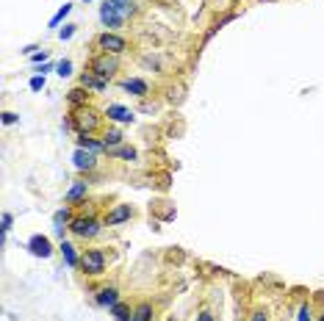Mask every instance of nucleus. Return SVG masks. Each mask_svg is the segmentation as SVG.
<instances>
[{"label": "nucleus", "mask_w": 324, "mask_h": 321, "mask_svg": "<svg viewBox=\"0 0 324 321\" xmlns=\"http://www.w3.org/2000/svg\"><path fill=\"white\" fill-rule=\"evenodd\" d=\"M136 11L133 3H122V0H106L100 6V23L106 28H122V23Z\"/></svg>", "instance_id": "nucleus-1"}, {"label": "nucleus", "mask_w": 324, "mask_h": 321, "mask_svg": "<svg viewBox=\"0 0 324 321\" xmlns=\"http://www.w3.org/2000/svg\"><path fill=\"white\" fill-rule=\"evenodd\" d=\"M103 125V114L97 111V108H92V105H80V108H75L72 111V127L80 133H94L97 127Z\"/></svg>", "instance_id": "nucleus-2"}, {"label": "nucleus", "mask_w": 324, "mask_h": 321, "mask_svg": "<svg viewBox=\"0 0 324 321\" xmlns=\"http://www.w3.org/2000/svg\"><path fill=\"white\" fill-rule=\"evenodd\" d=\"M89 72L100 75L103 80H111L116 72H119V58L111 56V53H100V56L92 58V64H89Z\"/></svg>", "instance_id": "nucleus-3"}, {"label": "nucleus", "mask_w": 324, "mask_h": 321, "mask_svg": "<svg viewBox=\"0 0 324 321\" xmlns=\"http://www.w3.org/2000/svg\"><path fill=\"white\" fill-rule=\"evenodd\" d=\"M103 224H106V222H97L94 216H75V219L70 222V233L86 241V238H94L100 233Z\"/></svg>", "instance_id": "nucleus-4"}, {"label": "nucleus", "mask_w": 324, "mask_h": 321, "mask_svg": "<svg viewBox=\"0 0 324 321\" xmlns=\"http://www.w3.org/2000/svg\"><path fill=\"white\" fill-rule=\"evenodd\" d=\"M80 269L86 277H100L106 271V252L103 249H86L80 255Z\"/></svg>", "instance_id": "nucleus-5"}, {"label": "nucleus", "mask_w": 324, "mask_h": 321, "mask_svg": "<svg viewBox=\"0 0 324 321\" xmlns=\"http://www.w3.org/2000/svg\"><path fill=\"white\" fill-rule=\"evenodd\" d=\"M97 47H100L103 53L119 56V53H125V50H128V39H125V36H119V33L106 31V33H100V36H97Z\"/></svg>", "instance_id": "nucleus-6"}, {"label": "nucleus", "mask_w": 324, "mask_h": 321, "mask_svg": "<svg viewBox=\"0 0 324 321\" xmlns=\"http://www.w3.org/2000/svg\"><path fill=\"white\" fill-rule=\"evenodd\" d=\"M28 252H31L33 258H50V255H53V244H50V238L42 236V233L31 236V238H28Z\"/></svg>", "instance_id": "nucleus-7"}, {"label": "nucleus", "mask_w": 324, "mask_h": 321, "mask_svg": "<svg viewBox=\"0 0 324 321\" xmlns=\"http://www.w3.org/2000/svg\"><path fill=\"white\" fill-rule=\"evenodd\" d=\"M130 219H133V208H130V205H125V202H119V205H114V208L108 210L103 222H106L108 227H116V224L130 222Z\"/></svg>", "instance_id": "nucleus-8"}, {"label": "nucleus", "mask_w": 324, "mask_h": 321, "mask_svg": "<svg viewBox=\"0 0 324 321\" xmlns=\"http://www.w3.org/2000/svg\"><path fill=\"white\" fill-rule=\"evenodd\" d=\"M94 155H97V153L78 147V149L72 153V163H75V169H78V172H92V169L97 166V158H94Z\"/></svg>", "instance_id": "nucleus-9"}, {"label": "nucleus", "mask_w": 324, "mask_h": 321, "mask_svg": "<svg viewBox=\"0 0 324 321\" xmlns=\"http://www.w3.org/2000/svg\"><path fill=\"white\" fill-rule=\"evenodd\" d=\"M106 117L111 119V122H119V125H130V122L136 119V114L130 111V108L119 105V102H111V105L106 108Z\"/></svg>", "instance_id": "nucleus-10"}, {"label": "nucleus", "mask_w": 324, "mask_h": 321, "mask_svg": "<svg viewBox=\"0 0 324 321\" xmlns=\"http://www.w3.org/2000/svg\"><path fill=\"white\" fill-rule=\"evenodd\" d=\"M97 305L100 307H114L116 302H119V288H114V285H103V288H97Z\"/></svg>", "instance_id": "nucleus-11"}, {"label": "nucleus", "mask_w": 324, "mask_h": 321, "mask_svg": "<svg viewBox=\"0 0 324 321\" xmlns=\"http://www.w3.org/2000/svg\"><path fill=\"white\" fill-rule=\"evenodd\" d=\"M122 89L130 94H136V97H147L150 94V83L147 80H141V78H128V80H122Z\"/></svg>", "instance_id": "nucleus-12"}, {"label": "nucleus", "mask_w": 324, "mask_h": 321, "mask_svg": "<svg viewBox=\"0 0 324 321\" xmlns=\"http://www.w3.org/2000/svg\"><path fill=\"white\" fill-rule=\"evenodd\" d=\"M80 86H84V89H94V92H106L108 80H103L100 75H94V72H84V75H80Z\"/></svg>", "instance_id": "nucleus-13"}, {"label": "nucleus", "mask_w": 324, "mask_h": 321, "mask_svg": "<svg viewBox=\"0 0 324 321\" xmlns=\"http://www.w3.org/2000/svg\"><path fill=\"white\" fill-rule=\"evenodd\" d=\"M58 249H61V258H64V263L70 266V269H75V266H80L78 249H75L70 241H61V244H58Z\"/></svg>", "instance_id": "nucleus-14"}, {"label": "nucleus", "mask_w": 324, "mask_h": 321, "mask_svg": "<svg viewBox=\"0 0 324 321\" xmlns=\"http://www.w3.org/2000/svg\"><path fill=\"white\" fill-rule=\"evenodd\" d=\"M89 194V183H72V188L70 191H67V197H64V200L67 202H78V200H84V197Z\"/></svg>", "instance_id": "nucleus-15"}, {"label": "nucleus", "mask_w": 324, "mask_h": 321, "mask_svg": "<svg viewBox=\"0 0 324 321\" xmlns=\"http://www.w3.org/2000/svg\"><path fill=\"white\" fill-rule=\"evenodd\" d=\"M86 92H89V89H84V86L72 89V92H70V94H67V100H70V105H72V108H80V105H89V102H86V100H89V94H86Z\"/></svg>", "instance_id": "nucleus-16"}, {"label": "nucleus", "mask_w": 324, "mask_h": 321, "mask_svg": "<svg viewBox=\"0 0 324 321\" xmlns=\"http://www.w3.org/2000/svg\"><path fill=\"white\" fill-rule=\"evenodd\" d=\"M103 144H106V149H114V147H122V131H116V127H111V131L103 133Z\"/></svg>", "instance_id": "nucleus-17"}, {"label": "nucleus", "mask_w": 324, "mask_h": 321, "mask_svg": "<svg viewBox=\"0 0 324 321\" xmlns=\"http://www.w3.org/2000/svg\"><path fill=\"white\" fill-rule=\"evenodd\" d=\"M78 147L92 149V153H103V149H106V144H103V141L92 139V136H86V133H80V136H78Z\"/></svg>", "instance_id": "nucleus-18"}, {"label": "nucleus", "mask_w": 324, "mask_h": 321, "mask_svg": "<svg viewBox=\"0 0 324 321\" xmlns=\"http://www.w3.org/2000/svg\"><path fill=\"white\" fill-rule=\"evenodd\" d=\"M130 321H153V305H150V302H139Z\"/></svg>", "instance_id": "nucleus-19"}, {"label": "nucleus", "mask_w": 324, "mask_h": 321, "mask_svg": "<svg viewBox=\"0 0 324 321\" xmlns=\"http://www.w3.org/2000/svg\"><path fill=\"white\" fill-rule=\"evenodd\" d=\"M108 155H111V158H122V161H136V149L133 147H114V149H106Z\"/></svg>", "instance_id": "nucleus-20"}, {"label": "nucleus", "mask_w": 324, "mask_h": 321, "mask_svg": "<svg viewBox=\"0 0 324 321\" xmlns=\"http://www.w3.org/2000/svg\"><path fill=\"white\" fill-rule=\"evenodd\" d=\"M108 310H111V316H114L116 321H130V318H133L130 307H128V305H122V302H116L114 307H108Z\"/></svg>", "instance_id": "nucleus-21"}, {"label": "nucleus", "mask_w": 324, "mask_h": 321, "mask_svg": "<svg viewBox=\"0 0 324 321\" xmlns=\"http://www.w3.org/2000/svg\"><path fill=\"white\" fill-rule=\"evenodd\" d=\"M72 219L75 216L70 213V208H61V210H56V216H53V224H56V227H70Z\"/></svg>", "instance_id": "nucleus-22"}, {"label": "nucleus", "mask_w": 324, "mask_h": 321, "mask_svg": "<svg viewBox=\"0 0 324 321\" xmlns=\"http://www.w3.org/2000/svg\"><path fill=\"white\" fill-rule=\"evenodd\" d=\"M70 11H72V3H64V6H61L56 14H53V19H50V28H58V25L64 23V17L70 14Z\"/></svg>", "instance_id": "nucleus-23"}, {"label": "nucleus", "mask_w": 324, "mask_h": 321, "mask_svg": "<svg viewBox=\"0 0 324 321\" xmlns=\"http://www.w3.org/2000/svg\"><path fill=\"white\" fill-rule=\"evenodd\" d=\"M56 72H58V78H70V75H72V61H70V58L58 61V64H56Z\"/></svg>", "instance_id": "nucleus-24"}, {"label": "nucleus", "mask_w": 324, "mask_h": 321, "mask_svg": "<svg viewBox=\"0 0 324 321\" xmlns=\"http://www.w3.org/2000/svg\"><path fill=\"white\" fill-rule=\"evenodd\" d=\"M45 83H47V80H45V75H33V78H31V92H42V89H45Z\"/></svg>", "instance_id": "nucleus-25"}, {"label": "nucleus", "mask_w": 324, "mask_h": 321, "mask_svg": "<svg viewBox=\"0 0 324 321\" xmlns=\"http://www.w3.org/2000/svg\"><path fill=\"white\" fill-rule=\"evenodd\" d=\"M310 316H313V310H310V305H302V307H299V313H296V321H313Z\"/></svg>", "instance_id": "nucleus-26"}, {"label": "nucleus", "mask_w": 324, "mask_h": 321, "mask_svg": "<svg viewBox=\"0 0 324 321\" xmlns=\"http://www.w3.org/2000/svg\"><path fill=\"white\" fill-rule=\"evenodd\" d=\"M72 33H75V25H64V28L58 31V39L61 42H67V39H72Z\"/></svg>", "instance_id": "nucleus-27"}, {"label": "nucleus", "mask_w": 324, "mask_h": 321, "mask_svg": "<svg viewBox=\"0 0 324 321\" xmlns=\"http://www.w3.org/2000/svg\"><path fill=\"white\" fill-rule=\"evenodd\" d=\"M11 224H14V216H11L9 210H6V213H3V236L11 230Z\"/></svg>", "instance_id": "nucleus-28"}, {"label": "nucleus", "mask_w": 324, "mask_h": 321, "mask_svg": "<svg viewBox=\"0 0 324 321\" xmlns=\"http://www.w3.org/2000/svg\"><path fill=\"white\" fill-rule=\"evenodd\" d=\"M197 321H216V316H213L211 310H199L197 313Z\"/></svg>", "instance_id": "nucleus-29"}, {"label": "nucleus", "mask_w": 324, "mask_h": 321, "mask_svg": "<svg viewBox=\"0 0 324 321\" xmlns=\"http://www.w3.org/2000/svg\"><path fill=\"white\" fill-rule=\"evenodd\" d=\"M17 119H19V117H17L14 111H6V114H3V125H14Z\"/></svg>", "instance_id": "nucleus-30"}, {"label": "nucleus", "mask_w": 324, "mask_h": 321, "mask_svg": "<svg viewBox=\"0 0 324 321\" xmlns=\"http://www.w3.org/2000/svg\"><path fill=\"white\" fill-rule=\"evenodd\" d=\"M250 321H269V316H266V310H255L250 316Z\"/></svg>", "instance_id": "nucleus-31"}, {"label": "nucleus", "mask_w": 324, "mask_h": 321, "mask_svg": "<svg viewBox=\"0 0 324 321\" xmlns=\"http://www.w3.org/2000/svg\"><path fill=\"white\" fill-rule=\"evenodd\" d=\"M31 61H33V64H39V61H47V53H45V50H42V53H33Z\"/></svg>", "instance_id": "nucleus-32"}, {"label": "nucleus", "mask_w": 324, "mask_h": 321, "mask_svg": "<svg viewBox=\"0 0 324 321\" xmlns=\"http://www.w3.org/2000/svg\"><path fill=\"white\" fill-rule=\"evenodd\" d=\"M167 321H177V318H175V316H172V318H167Z\"/></svg>", "instance_id": "nucleus-33"}, {"label": "nucleus", "mask_w": 324, "mask_h": 321, "mask_svg": "<svg viewBox=\"0 0 324 321\" xmlns=\"http://www.w3.org/2000/svg\"><path fill=\"white\" fill-rule=\"evenodd\" d=\"M122 3H133V0H122Z\"/></svg>", "instance_id": "nucleus-34"}, {"label": "nucleus", "mask_w": 324, "mask_h": 321, "mask_svg": "<svg viewBox=\"0 0 324 321\" xmlns=\"http://www.w3.org/2000/svg\"><path fill=\"white\" fill-rule=\"evenodd\" d=\"M319 321H324V316H321V318H319Z\"/></svg>", "instance_id": "nucleus-35"}]
</instances>
